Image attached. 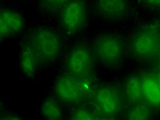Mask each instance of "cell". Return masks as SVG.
Masks as SVG:
<instances>
[{"label":"cell","instance_id":"obj_1","mask_svg":"<svg viewBox=\"0 0 160 120\" xmlns=\"http://www.w3.org/2000/svg\"><path fill=\"white\" fill-rule=\"evenodd\" d=\"M26 36L37 52L44 70L59 66L70 42L52 20L31 24Z\"/></svg>","mask_w":160,"mask_h":120},{"label":"cell","instance_id":"obj_2","mask_svg":"<svg viewBox=\"0 0 160 120\" xmlns=\"http://www.w3.org/2000/svg\"><path fill=\"white\" fill-rule=\"evenodd\" d=\"M92 40L99 66L111 73L121 70L129 59L127 36L120 31L104 29Z\"/></svg>","mask_w":160,"mask_h":120},{"label":"cell","instance_id":"obj_3","mask_svg":"<svg viewBox=\"0 0 160 120\" xmlns=\"http://www.w3.org/2000/svg\"><path fill=\"white\" fill-rule=\"evenodd\" d=\"M127 39L130 60L138 64H154L160 52V17L141 22Z\"/></svg>","mask_w":160,"mask_h":120},{"label":"cell","instance_id":"obj_4","mask_svg":"<svg viewBox=\"0 0 160 120\" xmlns=\"http://www.w3.org/2000/svg\"><path fill=\"white\" fill-rule=\"evenodd\" d=\"M53 21L69 42L83 37L94 21L92 0H71Z\"/></svg>","mask_w":160,"mask_h":120},{"label":"cell","instance_id":"obj_5","mask_svg":"<svg viewBox=\"0 0 160 120\" xmlns=\"http://www.w3.org/2000/svg\"><path fill=\"white\" fill-rule=\"evenodd\" d=\"M100 68L96 53H94L92 40L83 36L70 42L59 69L68 72L75 77L98 70Z\"/></svg>","mask_w":160,"mask_h":120},{"label":"cell","instance_id":"obj_6","mask_svg":"<svg viewBox=\"0 0 160 120\" xmlns=\"http://www.w3.org/2000/svg\"><path fill=\"white\" fill-rule=\"evenodd\" d=\"M93 19L104 27H115L133 21L141 7L138 0H92Z\"/></svg>","mask_w":160,"mask_h":120},{"label":"cell","instance_id":"obj_7","mask_svg":"<svg viewBox=\"0 0 160 120\" xmlns=\"http://www.w3.org/2000/svg\"><path fill=\"white\" fill-rule=\"evenodd\" d=\"M89 102L100 113L102 120L122 119L127 105L121 81L116 79L102 80Z\"/></svg>","mask_w":160,"mask_h":120},{"label":"cell","instance_id":"obj_8","mask_svg":"<svg viewBox=\"0 0 160 120\" xmlns=\"http://www.w3.org/2000/svg\"><path fill=\"white\" fill-rule=\"evenodd\" d=\"M16 60L18 69L26 81L30 83L40 81L41 75L45 70L34 46L26 35L17 40Z\"/></svg>","mask_w":160,"mask_h":120},{"label":"cell","instance_id":"obj_9","mask_svg":"<svg viewBox=\"0 0 160 120\" xmlns=\"http://www.w3.org/2000/svg\"><path fill=\"white\" fill-rule=\"evenodd\" d=\"M48 90L67 108L84 102L79 88L77 77L62 69H59L52 75Z\"/></svg>","mask_w":160,"mask_h":120},{"label":"cell","instance_id":"obj_10","mask_svg":"<svg viewBox=\"0 0 160 120\" xmlns=\"http://www.w3.org/2000/svg\"><path fill=\"white\" fill-rule=\"evenodd\" d=\"M0 23H3L12 32L16 40L26 35L31 24L25 12L13 2L0 5Z\"/></svg>","mask_w":160,"mask_h":120},{"label":"cell","instance_id":"obj_11","mask_svg":"<svg viewBox=\"0 0 160 120\" xmlns=\"http://www.w3.org/2000/svg\"><path fill=\"white\" fill-rule=\"evenodd\" d=\"M67 112L68 108L49 90L39 102L38 115L43 120H66Z\"/></svg>","mask_w":160,"mask_h":120},{"label":"cell","instance_id":"obj_12","mask_svg":"<svg viewBox=\"0 0 160 120\" xmlns=\"http://www.w3.org/2000/svg\"><path fill=\"white\" fill-rule=\"evenodd\" d=\"M144 100L160 113V84L152 66L141 70Z\"/></svg>","mask_w":160,"mask_h":120},{"label":"cell","instance_id":"obj_13","mask_svg":"<svg viewBox=\"0 0 160 120\" xmlns=\"http://www.w3.org/2000/svg\"><path fill=\"white\" fill-rule=\"evenodd\" d=\"M120 81L127 104L145 101L141 71H130L123 76Z\"/></svg>","mask_w":160,"mask_h":120},{"label":"cell","instance_id":"obj_14","mask_svg":"<svg viewBox=\"0 0 160 120\" xmlns=\"http://www.w3.org/2000/svg\"><path fill=\"white\" fill-rule=\"evenodd\" d=\"M71 0H34L33 12L39 20L53 21Z\"/></svg>","mask_w":160,"mask_h":120},{"label":"cell","instance_id":"obj_15","mask_svg":"<svg viewBox=\"0 0 160 120\" xmlns=\"http://www.w3.org/2000/svg\"><path fill=\"white\" fill-rule=\"evenodd\" d=\"M159 112L146 101L127 104L122 119L126 120H150L157 117Z\"/></svg>","mask_w":160,"mask_h":120},{"label":"cell","instance_id":"obj_16","mask_svg":"<svg viewBox=\"0 0 160 120\" xmlns=\"http://www.w3.org/2000/svg\"><path fill=\"white\" fill-rule=\"evenodd\" d=\"M67 119L69 120H102V117L93 105L84 101L75 106L68 108Z\"/></svg>","mask_w":160,"mask_h":120},{"label":"cell","instance_id":"obj_17","mask_svg":"<svg viewBox=\"0 0 160 120\" xmlns=\"http://www.w3.org/2000/svg\"><path fill=\"white\" fill-rule=\"evenodd\" d=\"M77 79H78L80 92H81L83 99H84V101H88V102L92 98L93 93L96 92L97 88L99 87L100 83L103 80L100 74V69L80 76Z\"/></svg>","mask_w":160,"mask_h":120},{"label":"cell","instance_id":"obj_18","mask_svg":"<svg viewBox=\"0 0 160 120\" xmlns=\"http://www.w3.org/2000/svg\"><path fill=\"white\" fill-rule=\"evenodd\" d=\"M0 120H25V117L9 106L4 96L0 100Z\"/></svg>","mask_w":160,"mask_h":120},{"label":"cell","instance_id":"obj_19","mask_svg":"<svg viewBox=\"0 0 160 120\" xmlns=\"http://www.w3.org/2000/svg\"><path fill=\"white\" fill-rule=\"evenodd\" d=\"M142 9L152 12H160V0H138Z\"/></svg>","mask_w":160,"mask_h":120},{"label":"cell","instance_id":"obj_20","mask_svg":"<svg viewBox=\"0 0 160 120\" xmlns=\"http://www.w3.org/2000/svg\"><path fill=\"white\" fill-rule=\"evenodd\" d=\"M152 68H153V70H154L155 74H156V77H157L158 82H159V84H160V67L156 66V65H152Z\"/></svg>","mask_w":160,"mask_h":120},{"label":"cell","instance_id":"obj_21","mask_svg":"<svg viewBox=\"0 0 160 120\" xmlns=\"http://www.w3.org/2000/svg\"><path fill=\"white\" fill-rule=\"evenodd\" d=\"M34 0H12L13 3H16V4H24V3H28V2H33Z\"/></svg>","mask_w":160,"mask_h":120},{"label":"cell","instance_id":"obj_22","mask_svg":"<svg viewBox=\"0 0 160 120\" xmlns=\"http://www.w3.org/2000/svg\"><path fill=\"white\" fill-rule=\"evenodd\" d=\"M152 65H156V66L160 67V52H159L158 56H157V59H156V61L154 62V64H152Z\"/></svg>","mask_w":160,"mask_h":120},{"label":"cell","instance_id":"obj_23","mask_svg":"<svg viewBox=\"0 0 160 120\" xmlns=\"http://www.w3.org/2000/svg\"><path fill=\"white\" fill-rule=\"evenodd\" d=\"M12 2V0H0V5L2 4H7V3Z\"/></svg>","mask_w":160,"mask_h":120},{"label":"cell","instance_id":"obj_24","mask_svg":"<svg viewBox=\"0 0 160 120\" xmlns=\"http://www.w3.org/2000/svg\"><path fill=\"white\" fill-rule=\"evenodd\" d=\"M159 13H160V12H159Z\"/></svg>","mask_w":160,"mask_h":120}]
</instances>
